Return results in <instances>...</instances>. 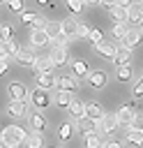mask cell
Here are the masks:
<instances>
[{"label":"cell","instance_id":"13","mask_svg":"<svg viewBox=\"0 0 143 148\" xmlns=\"http://www.w3.org/2000/svg\"><path fill=\"white\" fill-rule=\"evenodd\" d=\"M129 60H131V51L118 44V49H115V58H113V65L125 67V65H129Z\"/></svg>","mask_w":143,"mask_h":148},{"label":"cell","instance_id":"44","mask_svg":"<svg viewBox=\"0 0 143 148\" xmlns=\"http://www.w3.org/2000/svg\"><path fill=\"white\" fill-rule=\"evenodd\" d=\"M101 148H122V143H120L118 139H113V141H106V143H104Z\"/></svg>","mask_w":143,"mask_h":148},{"label":"cell","instance_id":"1","mask_svg":"<svg viewBox=\"0 0 143 148\" xmlns=\"http://www.w3.org/2000/svg\"><path fill=\"white\" fill-rule=\"evenodd\" d=\"M25 130L18 127V125H7L2 132H0V148H18L23 141H25Z\"/></svg>","mask_w":143,"mask_h":148},{"label":"cell","instance_id":"26","mask_svg":"<svg viewBox=\"0 0 143 148\" xmlns=\"http://www.w3.org/2000/svg\"><path fill=\"white\" fill-rule=\"evenodd\" d=\"M25 146H28V148H42V146H44V139H42V134H37V132L28 134V136H25Z\"/></svg>","mask_w":143,"mask_h":148},{"label":"cell","instance_id":"21","mask_svg":"<svg viewBox=\"0 0 143 148\" xmlns=\"http://www.w3.org/2000/svg\"><path fill=\"white\" fill-rule=\"evenodd\" d=\"M30 125H32V130L37 132V134H42L44 130H46V118H44V113H30Z\"/></svg>","mask_w":143,"mask_h":148},{"label":"cell","instance_id":"38","mask_svg":"<svg viewBox=\"0 0 143 148\" xmlns=\"http://www.w3.org/2000/svg\"><path fill=\"white\" fill-rule=\"evenodd\" d=\"M131 95H134L136 99H141V97H143V76H141V79L134 83V90H131Z\"/></svg>","mask_w":143,"mask_h":148},{"label":"cell","instance_id":"14","mask_svg":"<svg viewBox=\"0 0 143 148\" xmlns=\"http://www.w3.org/2000/svg\"><path fill=\"white\" fill-rule=\"evenodd\" d=\"M88 74H90V67H88L85 60H74L72 62V76L74 79H88Z\"/></svg>","mask_w":143,"mask_h":148},{"label":"cell","instance_id":"3","mask_svg":"<svg viewBox=\"0 0 143 148\" xmlns=\"http://www.w3.org/2000/svg\"><path fill=\"white\" fill-rule=\"evenodd\" d=\"M83 83V79H74L72 74H62V76H55V86H58V90H65V92H74L78 86Z\"/></svg>","mask_w":143,"mask_h":148},{"label":"cell","instance_id":"39","mask_svg":"<svg viewBox=\"0 0 143 148\" xmlns=\"http://www.w3.org/2000/svg\"><path fill=\"white\" fill-rule=\"evenodd\" d=\"M65 44H67V37L65 35H58L55 39H51V46L53 49H65Z\"/></svg>","mask_w":143,"mask_h":148},{"label":"cell","instance_id":"9","mask_svg":"<svg viewBox=\"0 0 143 148\" xmlns=\"http://www.w3.org/2000/svg\"><path fill=\"white\" fill-rule=\"evenodd\" d=\"M35 76H39V74H53V62L48 60V56H37V60H35Z\"/></svg>","mask_w":143,"mask_h":148},{"label":"cell","instance_id":"37","mask_svg":"<svg viewBox=\"0 0 143 148\" xmlns=\"http://www.w3.org/2000/svg\"><path fill=\"white\" fill-rule=\"evenodd\" d=\"M67 7H69V12H72V14H81L85 5H83L81 0H69V2H67Z\"/></svg>","mask_w":143,"mask_h":148},{"label":"cell","instance_id":"45","mask_svg":"<svg viewBox=\"0 0 143 148\" xmlns=\"http://www.w3.org/2000/svg\"><path fill=\"white\" fill-rule=\"evenodd\" d=\"M99 5H101V7H106V9H108V12H111V9H113V7H115V2H108V0H104V2H99Z\"/></svg>","mask_w":143,"mask_h":148},{"label":"cell","instance_id":"24","mask_svg":"<svg viewBox=\"0 0 143 148\" xmlns=\"http://www.w3.org/2000/svg\"><path fill=\"white\" fill-rule=\"evenodd\" d=\"M67 109H69V116H72V118H76V120H81V118H83V102H78V99H74V97H72V102H69V106H67Z\"/></svg>","mask_w":143,"mask_h":148},{"label":"cell","instance_id":"27","mask_svg":"<svg viewBox=\"0 0 143 148\" xmlns=\"http://www.w3.org/2000/svg\"><path fill=\"white\" fill-rule=\"evenodd\" d=\"M72 134H74V125H72V123H62V125H60L58 136H60L62 141H69V139H72Z\"/></svg>","mask_w":143,"mask_h":148},{"label":"cell","instance_id":"47","mask_svg":"<svg viewBox=\"0 0 143 148\" xmlns=\"http://www.w3.org/2000/svg\"><path fill=\"white\" fill-rule=\"evenodd\" d=\"M138 7H141V12H143V2H138Z\"/></svg>","mask_w":143,"mask_h":148},{"label":"cell","instance_id":"10","mask_svg":"<svg viewBox=\"0 0 143 148\" xmlns=\"http://www.w3.org/2000/svg\"><path fill=\"white\" fill-rule=\"evenodd\" d=\"M76 28H78V21L74 16H67L60 21V35H65L67 39L69 37H76Z\"/></svg>","mask_w":143,"mask_h":148},{"label":"cell","instance_id":"28","mask_svg":"<svg viewBox=\"0 0 143 148\" xmlns=\"http://www.w3.org/2000/svg\"><path fill=\"white\" fill-rule=\"evenodd\" d=\"M127 141L131 143V146H136V148H143V132H127Z\"/></svg>","mask_w":143,"mask_h":148},{"label":"cell","instance_id":"12","mask_svg":"<svg viewBox=\"0 0 143 148\" xmlns=\"http://www.w3.org/2000/svg\"><path fill=\"white\" fill-rule=\"evenodd\" d=\"M48 60L53 62V67H60V65H67L69 62V53H67V49H51Z\"/></svg>","mask_w":143,"mask_h":148},{"label":"cell","instance_id":"16","mask_svg":"<svg viewBox=\"0 0 143 148\" xmlns=\"http://www.w3.org/2000/svg\"><path fill=\"white\" fill-rule=\"evenodd\" d=\"M127 9H129V7H122V5H118V2H115V7H113L108 14H111V18H113L115 23L127 25Z\"/></svg>","mask_w":143,"mask_h":148},{"label":"cell","instance_id":"19","mask_svg":"<svg viewBox=\"0 0 143 148\" xmlns=\"http://www.w3.org/2000/svg\"><path fill=\"white\" fill-rule=\"evenodd\" d=\"M141 18H143V12H141L138 2H136V5H129V9H127V23L138 25V23H141Z\"/></svg>","mask_w":143,"mask_h":148},{"label":"cell","instance_id":"5","mask_svg":"<svg viewBox=\"0 0 143 148\" xmlns=\"http://www.w3.org/2000/svg\"><path fill=\"white\" fill-rule=\"evenodd\" d=\"M115 118H118V127H127V130H129V123H131V118H134V104H131V102L122 104V106L118 109Z\"/></svg>","mask_w":143,"mask_h":148},{"label":"cell","instance_id":"25","mask_svg":"<svg viewBox=\"0 0 143 148\" xmlns=\"http://www.w3.org/2000/svg\"><path fill=\"white\" fill-rule=\"evenodd\" d=\"M44 32H46L48 42H51V39H55V37L60 35V21H46V28H44Z\"/></svg>","mask_w":143,"mask_h":148},{"label":"cell","instance_id":"6","mask_svg":"<svg viewBox=\"0 0 143 148\" xmlns=\"http://www.w3.org/2000/svg\"><path fill=\"white\" fill-rule=\"evenodd\" d=\"M28 97H30L32 106H35V109H39V111H42V109H46V106L51 104V95H48L46 90H39V88H35Z\"/></svg>","mask_w":143,"mask_h":148},{"label":"cell","instance_id":"4","mask_svg":"<svg viewBox=\"0 0 143 148\" xmlns=\"http://www.w3.org/2000/svg\"><path fill=\"white\" fill-rule=\"evenodd\" d=\"M7 92H9V97H12V102H25L28 99V88H25V83H21V81H12L9 86H7Z\"/></svg>","mask_w":143,"mask_h":148},{"label":"cell","instance_id":"32","mask_svg":"<svg viewBox=\"0 0 143 148\" xmlns=\"http://www.w3.org/2000/svg\"><path fill=\"white\" fill-rule=\"evenodd\" d=\"M92 46H99L101 44V30H97V28H90V32H88V37H85Z\"/></svg>","mask_w":143,"mask_h":148},{"label":"cell","instance_id":"23","mask_svg":"<svg viewBox=\"0 0 143 148\" xmlns=\"http://www.w3.org/2000/svg\"><path fill=\"white\" fill-rule=\"evenodd\" d=\"M76 127L81 130V132H85V134H97L95 130H97V123L95 120H90V118H81V120H76Z\"/></svg>","mask_w":143,"mask_h":148},{"label":"cell","instance_id":"22","mask_svg":"<svg viewBox=\"0 0 143 148\" xmlns=\"http://www.w3.org/2000/svg\"><path fill=\"white\" fill-rule=\"evenodd\" d=\"M30 44L37 49V46H44V44H48V37H46V32L44 30H30Z\"/></svg>","mask_w":143,"mask_h":148},{"label":"cell","instance_id":"7","mask_svg":"<svg viewBox=\"0 0 143 148\" xmlns=\"http://www.w3.org/2000/svg\"><path fill=\"white\" fill-rule=\"evenodd\" d=\"M118 127V118H115V113H104V118L97 123V134H111L113 130Z\"/></svg>","mask_w":143,"mask_h":148},{"label":"cell","instance_id":"36","mask_svg":"<svg viewBox=\"0 0 143 148\" xmlns=\"http://www.w3.org/2000/svg\"><path fill=\"white\" fill-rule=\"evenodd\" d=\"M7 7H9V12H14V14H18V16H21V14L25 12V9H23V2H21V0H12V2H7Z\"/></svg>","mask_w":143,"mask_h":148},{"label":"cell","instance_id":"18","mask_svg":"<svg viewBox=\"0 0 143 148\" xmlns=\"http://www.w3.org/2000/svg\"><path fill=\"white\" fill-rule=\"evenodd\" d=\"M7 111H9V116H14V118H23V116L28 113V102H9Z\"/></svg>","mask_w":143,"mask_h":148},{"label":"cell","instance_id":"30","mask_svg":"<svg viewBox=\"0 0 143 148\" xmlns=\"http://www.w3.org/2000/svg\"><path fill=\"white\" fill-rule=\"evenodd\" d=\"M131 76H134V69H131V65L118 67V81H131Z\"/></svg>","mask_w":143,"mask_h":148},{"label":"cell","instance_id":"41","mask_svg":"<svg viewBox=\"0 0 143 148\" xmlns=\"http://www.w3.org/2000/svg\"><path fill=\"white\" fill-rule=\"evenodd\" d=\"M35 18H37V14H35V12H23V14H21V23H30V25H32V21H35Z\"/></svg>","mask_w":143,"mask_h":148},{"label":"cell","instance_id":"15","mask_svg":"<svg viewBox=\"0 0 143 148\" xmlns=\"http://www.w3.org/2000/svg\"><path fill=\"white\" fill-rule=\"evenodd\" d=\"M106 72H101V69H95V72H90L88 74V83L92 86V88H104L106 86Z\"/></svg>","mask_w":143,"mask_h":148},{"label":"cell","instance_id":"35","mask_svg":"<svg viewBox=\"0 0 143 148\" xmlns=\"http://www.w3.org/2000/svg\"><path fill=\"white\" fill-rule=\"evenodd\" d=\"M127 28H129V25H120V23H115V25L111 28V37H113V39H122L125 32H127Z\"/></svg>","mask_w":143,"mask_h":148},{"label":"cell","instance_id":"46","mask_svg":"<svg viewBox=\"0 0 143 148\" xmlns=\"http://www.w3.org/2000/svg\"><path fill=\"white\" fill-rule=\"evenodd\" d=\"M138 25H141V32H143V18H141V23H138Z\"/></svg>","mask_w":143,"mask_h":148},{"label":"cell","instance_id":"29","mask_svg":"<svg viewBox=\"0 0 143 148\" xmlns=\"http://www.w3.org/2000/svg\"><path fill=\"white\" fill-rule=\"evenodd\" d=\"M129 130H131V132H143V113L134 111V118H131V123H129Z\"/></svg>","mask_w":143,"mask_h":148},{"label":"cell","instance_id":"40","mask_svg":"<svg viewBox=\"0 0 143 148\" xmlns=\"http://www.w3.org/2000/svg\"><path fill=\"white\" fill-rule=\"evenodd\" d=\"M12 39V28L9 25H0V42H9Z\"/></svg>","mask_w":143,"mask_h":148},{"label":"cell","instance_id":"8","mask_svg":"<svg viewBox=\"0 0 143 148\" xmlns=\"http://www.w3.org/2000/svg\"><path fill=\"white\" fill-rule=\"evenodd\" d=\"M14 60H16L21 67H32L35 60H37V56H35L32 49H18V53L14 56Z\"/></svg>","mask_w":143,"mask_h":148},{"label":"cell","instance_id":"33","mask_svg":"<svg viewBox=\"0 0 143 148\" xmlns=\"http://www.w3.org/2000/svg\"><path fill=\"white\" fill-rule=\"evenodd\" d=\"M2 46H5V56H7V58H14V56L18 53V44H16L14 39H9V42H2Z\"/></svg>","mask_w":143,"mask_h":148},{"label":"cell","instance_id":"34","mask_svg":"<svg viewBox=\"0 0 143 148\" xmlns=\"http://www.w3.org/2000/svg\"><path fill=\"white\" fill-rule=\"evenodd\" d=\"M85 148H101L99 134H85Z\"/></svg>","mask_w":143,"mask_h":148},{"label":"cell","instance_id":"42","mask_svg":"<svg viewBox=\"0 0 143 148\" xmlns=\"http://www.w3.org/2000/svg\"><path fill=\"white\" fill-rule=\"evenodd\" d=\"M88 32H90V28H88L85 23H78V28H76V37L85 39V37H88Z\"/></svg>","mask_w":143,"mask_h":148},{"label":"cell","instance_id":"11","mask_svg":"<svg viewBox=\"0 0 143 148\" xmlns=\"http://www.w3.org/2000/svg\"><path fill=\"white\" fill-rule=\"evenodd\" d=\"M83 116L90 118V120H95V123H99L104 118V111H101V106L97 102H88V104H83Z\"/></svg>","mask_w":143,"mask_h":148},{"label":"cell","instance_id":"20","mask_svg":"<svg viewBox=\"0 0 143 148\" xmlns=\"http://www.w3.org/2000/svg\"><path fill=\"white\" fill-rule=\"evenodd\" d=\"M37 88L48 92L51 88H55V76H53V74H39V76H37Z\"/></svg>","mask_w":143,"mask_h":148},{"label":"cell","instance_id":"2","mask_svg":"<svg viewBox=\"0 0 143 148\" xmlns=\"http://www.w3.org/2000/svg\"><path fill=\"white\" fill-rule=\"evenodd\" d=\"M141 39H143V32H141V28L138 25H129L127 28V32H125V37L120 39V46H125V49H134V46H138L141 44Z\"/></svg>","mask_w":143,"mask_h":148},{"label":"cell","instance_id":"17","mask_svg":"<svg viewBox=\"0 0 143 148\" xmlns=\"http://www.w3.org/2000/svg\"><path fill=\"white\" fill-rule=\"evenodd\" d=\"M95 49H97V51H99V53H101V56H104L106 60H111V62H113L118 44H115V42H101V44H99V46H95Z\"/></svg>","mask_w":143,"mask_h":148},{"label":"cell","instance_id":"43","mask_svg":"<svg viewBox=\"0 0 143 148\" xmlns=\"http://www.w3.org/2000/svg\"><path fill=\"white\" fill-rule=\"evenodd\" d=\"M44 28H46V18L37 16V18L32 21V30H44Z\"/></svg>","mask_w":143,"mask_h":148},{"label":"cell","instance_id":"31","mask_svg":"<svg viewBox=\"0 0 143 148\" xmlns=\"http://www.w3.org/2000/svg\"><path fill=\"white\" fill-rule=\"evenodd\" d=\"M53 99H55V104H58V106H69V102H72V95H69V92H65V90H58Z\"/></svg>","mask_w":143,"mask_h":148}]
</instances>
